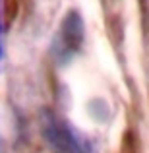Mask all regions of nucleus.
<instances>
[{"label": "nucleus", "mask_w": 149, "mask_h": 153, "mask_svg": "<svg viewBox=\"0 0 149 153\" xmlns=\"http://www.w3.org/2000/svg\"><path fill=\"white\" fill-rule=\"evenodd\" d=\"M39 128L52 153H99L95 143L50 108H41Z\"/></svg>", "instance_id": "f257e3e1"}, {"label": "nucleus", "mask_w": 149, "mask_h": 153, "mask_svg": "<svg viewBox=\"0 0 149 153\" xmlns=\"http://www.w3.org/2000/svg\"><path fill=\"white\" fill-rule=\"evenodd\" d=\"M83 39H85V25H83V18L76 8L66 12L62 18L58 29H56L54 37L50 43V56L58 66H66L70 64L76 56L79 54L83 47Z\"/></svg>", "instance_id": "f03ea898"}]
</instances>
